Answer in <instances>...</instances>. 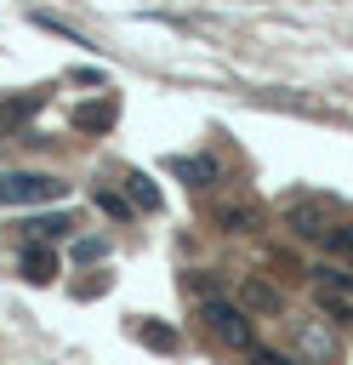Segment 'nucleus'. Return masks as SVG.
Masks as SVG:
<instances>
[{
  "mask_svg": "<svg viewBox=\"0 0 353 365\" xmlns=\"http://www.w3.org/2000/svg\"><path fill=\"white\" fill-rule=\"evenodd\" d=\"M23 228H28V240H40V245H51V240H68V234H74V217H68V211H51V217L40 211V217H28Z\"/></svg>",
  "mask_w": 353,
  "mask_h": 365,
  "instance_id": "obj_9",
  "label": "nucleus"
},
{
  "mask_svg": "<svg viewBox=\"0 0 353 365\" xmlns=\"http://www.w3.org/2000/svg\"><path fill=\"white\" fill-rule=\"evenodd\" d=\"M91 205H97L102 217H114V222H125V217L137 211V205H131L125 194H114V188H91Z\"/></svg>",
  "mask_w": 353,
  "mask_h": 365,
  "instance_id": "obj_12",
  "label": "nucleus"
},
{
  "mask_svg": "<svg viewBox=\"0 0 353 365\" xmlns=\"http://www.w3.org/2000/svg\"><path fill=\"white\" fill-rule=\"evenodd\" d=\"M245 314H279L285 308V297H279V285L273 279H262V274H245L239 279V297H233Z\"/></svg>",
  "mask_w": 353,
  "mask_h": 365,
  "instance_id": "obj_5",
  "label": "nucleus"
},
{
  "mask_svg": "<svg viewBox=\"0 0 353 365\" xmlns=\"http://www.w3.org/2000/svg\"><path fill=\"white\" fill-rule=\"evenodd\" d=\"M171 171H176L188 188H211V182H222V165H216L211 154H176Z\"/></svg>",
  "mask_w": 353,
  "mask_h": 365,
  "instance_id": "obj_7",
  "label": "nucleus"
},
{
  "mask_svg": "<svg viewBox=\"0 0 353 365\" xmlns=\"http://www.w3.org/2000/svg\"><path fill=\"white\" fill-rule=\"evenodd\" d=\"M313 308H319V319L353 325V291H325V285H313Z\"/></svg>",
  "mask_w": 353,
  "mask_h": 365,
  "instance_id": "obj_10",
  "label": "nucleus"
},
{
  "mask_svg": "<svg viewBox=\"0 0 353 365\" xmlns=\"http://www.w3.org/2000/svg\"><path fill=\"white\" fill-rule=\"evenodd\" d=\"M296 348H302V359H330L336 354V331L319 325V319H296Z\"/></svg>",
  "mask_w": 353,
  "mask_h": 365,
  "instance_id": "obj_8",
  "label": "nucleus"
},
{
  "mask_svg": "<svg viewBox=\"0 0 353 365\" xmlns=\"http://www.w3.org/2000/svg\"><path fill=\"white\" fill-rule=\"evenodd\" d=\"M182 291H194L199 302H205V297H216V291H211V274H182Z\"/></svg>",
  "mask_w": 353,
  "mask_h": 365,
  "instance_id": "obj_18",
  "label": "nucleus"
},
{
  "mask_svg": "<svg viewBox=\"0 0 353 365\" xmlns=\"http://www.w3.org/2000/svg\"><path fill=\"white\" fill-rule=\"evenodd\" d=\"M74 257H85V262H102V257H108V240H74Z\"/></svg>",
  "mask_w": 353,
  "mask_h": 365,
  "instance_id": "obj_17",
  "label": "nucleus"
},
{
  "mask_svg": "<svg viewBox=\"0 0 353 365\" xmlns=\"http://www.w3.org/2000/svg\"><path fill=\"white\" fill-rule=\"evenodd\" d=\"M114 108H80V125H108Z\"/></svg>",
  "mask_w": 353,
  "mask_h": 365,
  "instance_id": "obj_19",
  "label": "nucleus"
},
{
  "mask_svg": "<svg viewBox=\"0 0 353 365\" xmlns=\"http://www.w3.org/2000/svg\"><path fill=\"white\" fill-rule=\"evenodd\" d=\"M125 188H131V205H142V211H159V188H154L142 171H131V177H125Z\"/></svg>",
  "mask_w": 353,
  "mask_h": 365,
  "instance_id": "obj_13",
  "label": "nucleus"
},
{
  "mask_svg": "<svg viewBox=\"0 0 353 365\" xmlns=\"http://www.w3.org/2000/svg\"><path fill=\"white\" fill-rule=\"evenodd\" d=\"M17 268H23V279H34V285H46V279H57V274H63L57 251H51V245H40V240H28V245L17 251Z\"/></svg>",
  "mask_w": 353,
  "mask_h": 365,
  "instance_id": "obj_6",
  "label": "nucleus"
},
{
  "mask_svg": "<svg viewBox=\"0 0 353 365\" xmlns=\"http://www.w3.org/2000/svg\"><path fill=\"white\" fill-rule=\"evenodd\" d=\"M199 319H205V331H211L222 348H239V354H251V348H256L251 314H245L233 297H205V302H199Z\"/></svg>",
  "mask_w": 353,
  "mask_h": 365,
  "instance_id": "obj_1",
  "label": "nucleus"
},
{
  "mask_svg": "<svg viewBox=\"0 0 353 365\" xmlns=\"http://www.w3.org/2000/svg\"><path fill=\"white\" fill-rule=\"evenodd\" d=\"M325 251L353 257V222H330V228H325Z\"/></svg>",
  "mask_w": 353,
  "mask_h": 365,
  "instance_id": "obj_15",
  "label": "nucleus"
},
{
  "mask_svg": "<svg viewBox=\"0 0 353 365\" xmlns=\"http://www.w3.org/2000/svg\"><path fill=\"white\" fill-rule=\"evenodd\" d=\"M251 365H302L296 354H279V348H251Z\"/></svg>",
  "mask_w": 353,
  "mask_h": 365,
  "instance_id": "obj_16",
  "label": "nucleus"
},
{
  "mask_svg": "<svg viewBox=\"0 0 353 365\" xmlns=\"http://www.w3.org/2000/svg\"><path fill=\"white\" fill-rule=\"evenodd\" d=\"M63 200V182L46 171H0V205H46Z\"/></svg>",
  "mask_w": 353,
  "mask_h": 365,
  "instance_id": "obj_2",
  "label": "nucleus"
},
{
  "mask_svg": "<svg viewBox=\"0 0 353 365\" xmlns=\"http://www.w3.org/2000/svg\"><path fill=\"white\" fill-rule=\"evenodd\" d=\"M285 228H290L296 240H325V228H330L325 200H296V205H285Z\"/></svg>",
  "mask_w": 353,
  "mask_h": 365,
  "instance_id": "obj_4",
  "label": "nucleus"
},
{
  "mask_svg": "<svg viewBox=\"0 0 353 365\" xmlns=\"http://www.w3.org/2000/svg\"><path fill=\"white\" fill-rule=\"evenodd\" d=\"M262 222H268V211H262L256 200H222V205H216V228H222V234H256Z\"/></svg>",
  "mask_w": 353,
  "mask_h": 365,
  "instance_id": "obj_3",
  "label": "nucleus"
},
{
  "mask_svg": "<svg viewBox=\"0 0 353 365\" xmlns=\"http://www.w3.org/2000/svg\"><path fill=\"white\" fill-rule=\"evenodd\" d=\"M131 336H137V342H148V348H159V354H176V331H171V325H159V319H137V325H131Z\"/></svg>",
  "mask_w": 353,
  "mask_h": 365,
  "instance_id": "obj_11",
  "label": "nucleus"
},
{
  "mask_svg": "<svg viewBox=\"0 0 353 365\" xmlns=\"http://www.w3.org/2000/svg\"><path fill=\"white\" fill-rule=\"evenodd\" d=\"M313 285H325V291H353V274H347V268L319 262V268H313Z\"/></svg>",
  "mask_w": 353,
  "mask_h": 365,
  "instance_id": "obj_14",
  "label": "nucleus"
}]
</instances>
